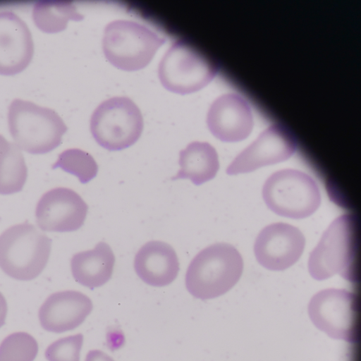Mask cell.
I'll use <instances>...</instances> for the list:
<instances>
[{
  "label": "cell",
  "mask_w": 361,
  "mask_h": 361,
  "mask_svg": "<svg viewBox=\"0 0 361 361\" xmlns=\"http://www.w3.org/2000/svg\"><path fill=\"white\" fill-rule=\"evenodd\" d=\"M207 124L213 135L221 141L238 142L245 139L252 130V112L242 96L226 93L211 104Z\"/></svg>",
  "instance_id": "13"
},
{
  "label": "cell",
  "mask_w": 361,
  "mask_h": 361,
  "mask_svg": "<svg viewBox=\"0 0 361 361\" xmlns=\"http://www.w3.org/2000/svg\"><path fill=\"white\" fill-rule=\"evenodd\" d=\"M115 261L111 247L101 241L92 250L73 255L71 259V273L76 282L93 289L109 281Z\"/></svg>",
  "instance_id": "17"
},
{
  "label": "cell",
  "mask_w": 361,
  "mask_h": 361,
  "mask_svg": "<svg viewBox=\"0 0 361 361\" xmlns=\"http://www.w3.org/2000/svg\"><path fill=\"white\" fill-rule=\"evenodd\" d=\"M134 269L138 277L147 285L164 287L177 277L180 267L175 250L160 240H150L137 252Z\"/></svg>",
  "instance_id": "16"
},
{
  "label": "cell",
  "mask_w": 361,
  "mask_h": 361,
  "mask_svg": "<svg viewBox=\"0 0 361 361\" xmlns=\"http://www.w3.org/2000/svg\"><path fill=\"white\" fill-rule=\"evenodd\" d=\"M33 54L32 34L25 21L12 11H0V75L21 73Z\"/></svg>",
  "instance_id": "14"
},
{
  "label": "cell",
  "mask_w": 361,
  "mask_h": 361,
  "mask_svg": "<svg viewBox=\"0 0 361 361\" xmlns=\"http://www.w3.org/2000/svg\"><path fill=\"white\" fill-rule=\"evenodd\" d=\"M92 308L90 298L80 291H58L48 296L39 307V323L49 332L71 331L83 323Z\"/></svg>",
  "instance_id": "15"
},
{
  "label": "cell",
  "mask_w": 361,
  "mask_h": 361,
  "mask_svg": "<svg viewBox=\"0 0 361 361\" xmlns=\"http://www.w3.org/2000/svg\"><path fill=\"white\" fill-rule=\"evenodd\" d=\"M37 353V341L27 332L12 333L0 343V361H34Z\"/></svg>",
  "instance_id": "22"
},
{
  "label": "cell",
  "mask_w": 361,
  "mask_h": 361,
  "mask_svg": "<svg viewBox=\"0 0 361 361\" xmlns=\"http://www.w3.org/2000/svg\"><path fill=\"white\" fill-rule=\"evenodd\" d=\"M180 169L171 179H189L196 185L213 179L219 169L215 148L206 142H192L180 151Z\"/></svg>",
  "instance_id": "18"
},
{
  "label": "cell",
  "mask_w": 361,
  "mask_h": 361,
  "mask_svg": "<svg viewBox=\"0 0 361 361\" xmlns=\"http://www.w3.org/2000/svg\"><path fill=\"white\" fill-rule=\"evenodd\" d=\"M243 269V258L235 247L226 243H214L200 251L190 262L185 287L196 298H215L236 284Z\"/></svg>",
  "instance_id": "1"
},
{
  "label": "cell",
  "mask_w": 361,
  "mask_h": 361,
  "mask_svg": "<svg viewBox=\"0 0 361 361\" xmlns=\"http://www.w3.org/2000/svg\"><path fill=\"white\" fill-rule=\"evenodd\" d=\"M262 197L272 212L295 219L310 216L321 204L316 181L306 173L291 169L272 173L263 185Z\"/></svg>",
  "instance_id": "6"
},
{
  "label": "cell",
  "mask_w": 361,
  "mask_h": 361,
  "mask_svg": "<svg viewBox=\"0 0 361 361\" xmlns=\"http://www.w3.org/2000/svg\"><path fill=\"white\" fill-rule=\"evenodd\" d=\"M308 313L315 326L330 337L357 343L358 303L355 293L345 289L327 288L310 300Z\"/></svg>",
  "instance_id": "9"
},
{
  "label": "cell",
  "mask_w": 361,
  "mask_h": 361,
  "mask_svg": "<svg viewBox=\"0 0 361 361\" xmlns=\"http://www.w3.org/2000/svg\"><path fill=\"white\" fill-rule=\"evenodd\" d=\"M27 177V168L21 150L0 134V195L21 191Z\"/></svg>",
  "instance_id": "19"
},
{
  "label": "cell",
  "mask_w": 361,
  "mask_h": 361,
  "mask_svg": "<svg viewBox=\"0 0 361 361\" xmlns=\"http://www.w3.org/2000/svg\"><path fill=\"white\" fill-rule=\"evenodd\" d=\"M87 210V204L78 192L57 187L39 198L35 209L36 222L43 231L72 232L83 225Z\"/></svg>",
  "instance_id": "11"
},
{
  "label": "cell",
  "mask_w": 361,
  "mask_h": 361,
  "mask_svg": "<svg viewBox=\"0 0 361 361\" xmlns=\"http://www.w3.org/2000/svg\"><path fill=\"white\" fill-rule=\"evenodd\" d=\"M305 245V237L297 227L279 222L267 226L259 232L254 252L257 262L264 268L282 271L300 259Z\"/></svg>",
  "instance_id": "12"
},
{
  "label": "cell",
  "mask_w": 361,
  "mask_h": 361,
  "mask_svg": "<svg viewBox=\"0 0 361 361\" xmlns=\"http://www.w3.org/2000/svg\"><path fill=\"white\" fill-rule=\"evenodd\" d=\"M83 335L77 334L51 343L44 352L48 361H80Z\"/></svg>",
  "instance_id": "23"
},
{
  "label": "cell",
  "mask_w": 361,
  "mask_h": 361,
  "mask_svg": "<svg viewBox=\"0 0 361 361\" xmlns=\"http://www.w3.org/2000/svg\"><path fill=\"white\" fill-rule=\"evenodd\" d=\"M7 311L8 307L6 298L0 292V328L5 324Z\"/></svg>",
  "instance_id": "25"
},
{
  "label": "cell",
  "mask_w": 361,
  "mask_h": 361,
  "mask_svg": "<svg viewBox=\"0 0 361 361\" xmlns=\"http://www.w3.org/2000/svg\"><path fill=\"white\" fill-rule=\"evenodd\" d=\"M85 361H115L111 357H110L106 353L100 350H90L86 357Z\"/></svg>",
  "instance_id": "24"
},
{
  "label": "cell",
  "mask_w": 361,
  "mask_h": 361,
  "mask_svg": "<svg viewBox=\"0 0 361 361\" xmlns=\"http://www.w3.org/2000/svg\"><path fill=\"white\" fill-rule=\"evenodd\" d=\"M51 240L27 222L16 224L0 234V268L19 281L37 278L46 267Z\"/></svg>",
  "instance_id": "4"
},
{
  "label": "cell",
  "mask_w": 361,
  "mask_h": 361,
  "mask_svg": "<svg viewBox=\"0 0 361 361\" xmlns=\"http://www.w3.org/2000/svg\"><path fill=\"white\" fill-rule=\"evenodd\" d=\"M8 126L15 145L32 154L54 150L67 130L55 111L20 99H15L8 106Z\"/></svg>",
  "instance_id": "3"
},
{
  "label": "cell",
  "mask_w": 361,
  "mask_h": 361,
  "mask_svg": "<svg viewBox=\"0 0 361 361\" xmlns=\"http://www.w3.org/2000/svg\"><path fill=\"white\" fill-rule=\"evenodd\" d=\"M165 42L148 27L129 20H116L106 25L102 49L108 61L126 71L147 66Z\"/></svg>",
  "instance_id": "5"
},
{
  "label": "cell",
  "mask_w": 361,
  "mask_h": 361,
  "mask_svg": "<svg viewBox=\"0 0 361 361\" xmlns=\"http://www.w3.org/2000/svg\"><path fill=\"white\" fill-rule=\"evenodd\" d=\"M32 17L37 27L48 34L64 30L69 20L80 21L84 18L71 2L55 0L36 3Z\"/></svg>",
  "instance_id": "20"
},
{
  "label": "cell",
  "mask_w": 361,
  "mask_h": 361,
  "mask_svg": "<svg viewBox=\"0 0 361 361\" xmlns=\"http://www.w3.org/2000/svg\"><path fill=\"white\" fill-rule=\"evenodd\" d=\"M143 118L128 97H114L102 102L90 118V131L103 148L117 151L128 148L140 138Z\"/></svg>",
  "instance_id": "7"
},
{
  "label": "cell",
  "mask_w": 361,
  "mask_h": 361,
  "mask_svg": "<svg viewBox=\"0 0 361 361\" xmlns=\"http://www.w3.org/2000/svg\"><path fill=\"white\" fill-rule=\"evenodd\" d=\"M293 135L283 126L273 124L239 153L226 169L228 175L253 171L289 159L296 150Z\"/></svg>",
  "instance_id": "10"
},
{
  "label": "cell",
  "mask_w": 361,
  "mask_h": 361,
  "mask_svg": "<svg viewBox=\"0 0 361 361\" xmlns=\"http://www.w3.org/2000/svg\"><path fill=\"white\" fill-rule=\"evenodd\" d=\"M216 73V65L184 40H177L170 47L158 67L161 85L179 94L201 90Z\"/></svg>",
  "instance_id": "8"
},
{
  "label": "cell",
  "mask_w": 361,
  "mask_h": 361,
  "mask_svg": "<svg viewBox=\"0 0 361 361\" xmlns=\"http://www.w3.org/2000/svg\"><path fill=\"white\" fill-rule=\"evenodd\" d=\"M51 168L61 169L76 176L82 184L95 178L98 172V165L93 157L78 148L68 149L60 153Z\"/></svg>",
  "instance_id": "21"
},
{
  "label": "cell",
  "mask_w": 361,
  "mask_h": 361,
  "mask_svg": "<svg viewBox=\"0 0 361 361\" xmlns=\"http://www.w3.org/2000/svg\"><path fill=\"white\" fill-rule=\"evenodd\" d=\"M357 249L356 218L353 214H342L331 223L310 254V274L318 281L339 274L355 281Z\"/></svg>",
  "instance_id": "2"
}]
</instances>
